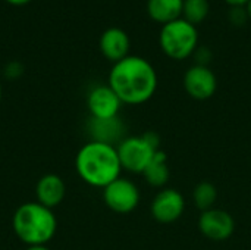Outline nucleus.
Returning <instances> with one entry per match:
<instances>
[{"label":"nucleus","mask_w":251,"mask_h":250,"mask_svg":"<svg viewBox=\"0 0 251 250\" xmlns=\"http://www.w3.org/2000/svg\"><path fill=\"white\" fill-rule=\"evenodd\" d=\"M88 131L91 136V141L106 143L112 146H118L125 139V125L119 116L107 119L91 118L88 124Z\"/></svg>","instance_id":"12"},{"label":"nucleus","mask_w":251,"mask_h":250,"mask_svg":"<svg viewBox=\"0 0 251 250\" xmlns=\"http://www.w3.org/2000/svg\"><path fill=\"white\" fill-rule=\"evenodd\" d=\"M184 0H147V13L157 24H169L182 18Z\"/></svg>","instance_id":"14"},{"label":"nucleus","mask_w":251,"mask_h":250,"mask_svg":"<svg viewBox=\"0 0 251 250\" xmlns=\"http://www.w3.org/2000/svg\"><path fill=\"white\" fill-rule=\"evenodd\" d=\"M229 19L237 25H243L249 19L246 7H232L229 12Z\"/></svg>","instance_id":"18"},{"label":"nucleus","mask_w":251,"mask_h":250,"mask_svg":"<svg viewBox=\"0 0 251 250\" xmlns=\"http://www.w3.org/2000/svg\"><path fill=\"white\" fill-rule=\"evenodd\" d=\"M159 146L160 139L153 131H147L141 136L125 137L116 146L122 169L134 174H143L157 150H160Z\"/></svg>","instance_id":"5"},{"label":"nucleus","mask_w":251,"mask_h":250,"mask_svg":"<svg viewBox=\"0 0 251 250\" xmlns=\"http://www.w3.org/2000/svg\"><path fill=\"white\" fill-rule=\"evenodd\" d=\"M140 190L137 184L126 178H116L103 189V200L106 206L116 214H129L140 203Z\"/></svg>","instance_id":"6"},{"label":"nucleus","mask_w":251,"mask_h":250,"mask_svg":"<svg viewBox=\"0 0 251 250\" xmlns=\"http://www.w3.org/2000/svg\"><path fill=\"white\" fill-rule=\"evenodd\" d=\"M194 56H196V60L197 63L196 65H203V66H207L210 59H212V52L207 49V47H200L194 52Z\"/></svg>","instance_id":"19"},{"label":"nucleus","mask_w":251,"mask_h":250,"mask_svg":"<svg viewBox=\"0 0 251 250\" xmlns=\"http://www.w3.org/2000/svg\"><path fill=\"white\" fill-rule=\"evenodd\" d=\"M109 87L125 105H143L157 90V72L154 66L141 56L128 55L113 63L109 72Z\"/></svg>","instance_id":"1"},{"label":"nucleus","mask_w":251,"mask_h":250,"mask_svg":"<svg viewBox=\"0 0 251 250\" xmlns=\"http://www.w3.org/2000/svg\"><path fill=\"white\" fill-rule=\"evenodd\" d=\"M99 46H100V52L103 53V56L112 60L113 63H116L128 56L131 41H129L128 34L122 28L110 27L100 35Z\"/></svg>","instance_id":"11"},{"label":"nucleus","mask_w":251,"mask_h":250,"mask_svg":"<svg viewBox=\"0 0 251 250\" xmlns=\"http://www.w3.org/2000/svg\"><path fill=\"white\" fill-rule=\"evenodd\" d=\"M0 100H1V87H0Z\"/></svg>","instance_id":"25"},{"label":"nucleus","mask_w":251,"mask_h":250,"mask_svg":"<svg viewBox=\"0 0 251 250\" xmlns=\"http://www.w3.org/2000/svg\"><path fill=\"white\" fill-rule=\"evenodd\" d=\"M209 0H184L182 18L193 25L203 22L209 15Z\"/></svg>","instance_id":"17"},{"label":"nucleus","mask_w":251,"mask_h":250,"mask_svg":"<svg viewBox=\"0 0 251 250\" xmlns=\"http://www.w3.org/2000/svg\"><path fill=\"white\" fill-rule=\"evenodd\" d=\"M185 211V199L176 189L160 190L150 206L151 217L162 224H171L178 221Z\"/></svg>","instance_id":"8"},{"label":"nucleus","mask_w":251,"mask_h":250,"mask_svg":"<svg viewBox=\"0 0 251 250\" xmlns=\"http://www.w3.org/2000/svg\"><path fill=\"white\" fill-rule=\"evenodd\" d=\"M162 52L174 60H184L194 55L199 44V32L196 25L184 18L162 25L159 34Z\"/></svg>","instance_id":"4"},{"label":"nucleus","mask_w":251,"mask_h":250,"mask_svg":"<svg viewBox=\"0 0 251 250\" xmlns=\"http://www.w3.org/2000/svg\"><path fill=\"white\" fill-rule=\"evenodd\" d=\"M66 187L63 180L56 174H46L43 175L35 187L37 202L49 209L59 206L65 197Z\"/></svg>","instance_id":"13"},{"label":"nucleus","mask_w":251,"mask_h":250,"mask_svg":"<svg viewBox=\"0 0 251 250\" xmlns=\"http://www.w3.org/2000/svg\"><path fill=\"white\" fill-rule=\"evenodd\" d=\"M124 103L116 96V93L106 85H96L87 96V108L90 111L91 118L107 119L118 116L121 106Z\"/></svg>","instance_id":"10"},{"label":"nucleus","mask_w":251,"mask_h":250,"mask_svg":"<svg viewBox=\"0 0 251 250\" xmlns=\"http://www.w3.org/2000/svg\"><path fill=\"white\" fill-rule=\"evenodd\" d=\"M75 168L82 181L100 189L119 178L122 171L116 146L99 141H90L79 149Z\"/></svg>","instance_id":"2"},{"label":"nucleus","mask_w":251,"mask_h":250,"mask_svg":"<svg viewBox=\"0 0 251 250\" xmlns=\"http://www.w3.org/2000/svg\"><path fill=\"white\" fill-rule=\"evenodd\" d=\"M24 72V66L19 62H10L4 68V74L7 78H18Z\"/></svg>","instance_id":"20"},{"label":"nucleus","mask_w":251,"mask_h":250,"mask_svg":"<svg viewBox=\"0 0 251 250\" xmlns=\"http://www.w3.org/2000/svg\"><path fill=\"white\" fill-rule=\"evenodd\" d=\"M225 1L232 7H244L249 3V0H225Z\"/></svg>","instance_id":"21"},{"label":"nucleus","mask_w":251,"mask_h":250,"mask_svg":"<svg viewBox=\"0 0 251 250\" xmlns=\"http://www.w3.org/2000/svg\"><path fill=\"white\" fill-rule=\"evenodd\" d=\"M184 88L196 100H207L218 90V78L209 66L194 65L184 75Z\"/></svg>","instance_id":"9"},{"label":"nucleus","mask_w":251,"mask_h":250,"mask_svg":"<svg viewBox=\"0 0 251 250\" xmlns=\"http://www.w3.org/2000/svg\"><path fill=\"white\" fill-rule=\"evenodd\" d=\"M7 1L12 4H24V3H28L29 0H7Z\"/></svg>","instance_id":"23"},{"label":"nucleus","mask_w":251,"mask_h":250,"mask_svg":"<svg viewBox=\"0 0 251 250\" xmlns=\"http://www.w3.org/2000/svg\"><path fill=\"white\" fill-rule=\"evenodd\" d=\"M25 250H50V249H47L46 246H28Z\"/></svg>","instance_id":"22"},{"label":"nucleus","mask_w":251,"mask_h":250,"mask_svg":"<svg viewBox=\"0 0 251 250\" xmlns=\"http://www.w3.org/2000/svg\"><path fill=\"white\" fill-rule=\"evenodd\" d=\"M218 199V190L216 187L209 183V181H201L199 183L194 190H193V200L194 205L201 211H209L212 208H215V202Z\"/></svg>","instance_id":"16"},{"label":"nucleus","mask_w":251,"mask_h":250,"mask_svg":"<svg viewBox=\"0 0 251 250\" xmlns=\"http://www.w3.org/2000/svg\"><path fill=\"white\" fill-rule=\"evenodd\" d=\"M13 231L26 246H46L57 230V221L51 209L38 202L21 205L13 215Z\"/></svg>","instance_id":"3"},{"label":"nucleus","mask_w":251,"mask_h":250,"mask_svg":"<svg viewBox=\"0 0 251 250\" xmlns=\"http://www.w3.org/2000/svg\"><path fill=\"white\" fill-rule=\"evenodd\" d=\"M244 7H246V10H247V15H249V18H251V0H249V3H247Z\"/></svg>","instance_id":"24"},{"label":"nucleus","mask_w":251,"mask_h":250,"mask_svg":"<svg viewBox=\"0 0 251 250\" xmlns=\"http://www.w3.org/2000/svg\"><path fill=\"white\" fill-rule=\"evenodd\" d=\"M169 167H168V156L163 150H157L151 162L143 172V177L151 187H163L169 181Z\"/></svg>","instance_id":"15"},{"label":"nucleus","mask_w":251,"mask_h":250,"mask_svg":"<svg viewBox=\"0 0 251 250\" xmlns=\"http://www.w3.org/2000/svg\"><path fill=\"white\" fill-rule=\"evenodd\" d=\"M200 233L213 242H225L235 231V221L231 214L224 209L212 208L201 212L199 218Z\"/></svg>","instance_id":"7"}]
</instances>
